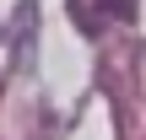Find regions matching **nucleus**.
<instances>
[{"mask_svg": "<svg viewBox=\"0 0 146 140\" xmlns=\"http://www.w3.org/2000/svg\"><path fill=\"white\" fill-rule=\"evenodd\" d=\"M135 11V0H114V16H130Z\"/></svg>", "mask_w": 146, "mask_h": 140, "instance_id": "f257e3e1", "label": "nucleus"}]
</instances>
